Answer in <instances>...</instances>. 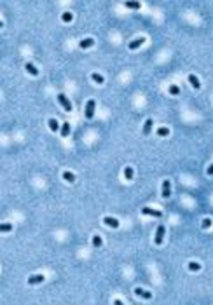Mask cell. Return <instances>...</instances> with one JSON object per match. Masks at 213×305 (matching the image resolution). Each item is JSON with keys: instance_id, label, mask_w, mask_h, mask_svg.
Wrapping results in <instances>:
<instances>
[{"instance_id": "1", "label": "cell", "mask_w": 213, "mask_h": 305, "mask_svg": "<svg viewBox=\"0 0 213 305\" xmlns=\"http://www.w3.org/2000/svg\"><path fill=\"white\" fill-rule=\"evenodd\" d=\"M164 232H166V227H164V225H159V227H157V230H156V239H154V242H156L157 246H161V244H163Z\"/></svg>"}, {"instance_id": "2", "label": "cell", "mask_w": 213, "mask_h": 305, "mask_svg": "<svg viewBox=\"0 0 213 305\" xmlns=\"http://www.w3.org/2000/svg\"><path fill=\"white\" fill-rule=\"evenodd\" d=\"M94 107H96V101L94 100H89L88 103H86V119H91L94 117Z\"/></svg>"}, {"instance_id": "3", "label": "cell", "mask_w": 213, "mask_h": 305, "mask_svg": "<svg viewBox=\"0 0 213 305\" xmlns=\"http://www.w3.org/2000/svg\"><path fill=\"white\" fill-rule=\"evenodd\" d=\"M58 101H60V105L65 108L66 112H72V103H70V100H68L65 94H61L60 92V94H58Z\"/></svg>"}, {"instance_id": "4", "label": "cell", "mask_w": 213, "mask_h": 305, "mask_svg": "<svg viewBox=\"0 0 213 305\" xmlns=\"http://www.w3.org/2000/svg\"><path fill=\"white\" fill-rule=\"evenodd\" d=\"M142 214H148V216L161 218V216H163V211H159V209H152V208H142Z\"/></svg>"}, {"instance_id": "5", "label": "cell", "mask_w": 213, "mask_h": 305, "mask_svg": "<svg viewBox=\"0 0 213 305\" xmlns=\"http://www.w3.org/2000/svg\"><path fill=\"white\" fill-rule=\"evenodd\" d=\"M44 276H42V274H33V276H30V277H28V284H32V286H33V284H40V283H44Z\"/></svg>"}, {"instance_id": "6", "label": "cell", "mask_w": 213, "mask_h": 305, "mask_svg": "<svg viewBox=\"0 0 213 305\" xmlns=\"http://www.w3.org/2000/svg\"><path fill=\"white\" fill-rule=\"evenodd\" d=\"M103 223L105 225H107V227H112V229H117V227H119V220H117V218H112V216H105V218H103Z\"/></svg>"}, {"instance_id": "7", "label": "cell", "mask_w": 213, "mask_h": 305, "mask_svg": "<svg viewBox=\"0 0 213 305\" xmlns=\"http://www.w3.org/2000/svg\"><path fill=\"white\" fill-rule=\"evenodd\" d=\"M169 195H171V183H169V180H164L163 182V197L168 199Z\"/></svg>"}, {"instance_id": "8", "label": "cell", "mask_w": 213, "mask_h": 305, "mask_svg": "<svg viewBox=\"0 0 213 305\" xmlns=\"http://www.w3.org/2000/svg\"><path fill=\"white\" fill-rule=\"evenodd\" d=\"M135 293H136L138 296L145 298V300H150V298H152V293H150V291H147V289H143V288H135Z\"/></svg>"}, {"instance_id": "9", "label": "cell", "mask_w": 213, "mask_h": 305, "mask_svg": "<svg viewBox=\"0 0 213 305\" xmlns=\"http://www.w3.org/2000/svg\"><path fill=\"white\" fill-rule=\"evenodd\" d=\"M93 45H94V40L91 37L81 40V44H79V47H81V49H89V47H93Z\"/></svg>"}, {"instance_id": "10", "label": "cell", "mask_w": 213, "mask_h": 305, "mask_svg": "<svg viewBox=\"0 0 213 305\" xmlns=\"http://www.w3.org/2000/svg\"><path fill=\"white\" fill-rule=\"evenodd\" d=\"M142 44H145V38L143 37H140V38H136V40H133V42H129V45L128 47L131 49V51H135V49H138Z\"/></svg>"}, {"instance_id": "11", "label": "cell", "mask_w": 213, "mask_h": 305, "mask_svg": "<svg viewBox=\"0 0 213 305\" xmlns=\"http://www.w3.org/2000/svg\"><path fill=\"white\" fill-rule=\"evenodd\" d=\"M189 82H191V86L194 87V89H199V87H201V82H199V79H197L194 73L189 75Z\"/></svg>"}, {"instance_id": "12", "label": "cell", "mask_w": 213, "mask_h": 305, "mask_svg": "<svg viewBox=\"0 0 213 305\" xmlns=\"http://www.w3.org/2000/svg\"><path fill=\"white\" fill-rule=\"evenodd\" d=\"M152 119H147V120H145V124H143V134H145V136H148V134H150V131H152Z\"/></svg>"}, {"instance_id": "13", "label": "cell", "mask_w": 213, "mask_h": 305, "mask_svg": "<svg viewBox=\"0 0 213 305\" xmlns=\"http://www.w3.org/2000/svg\"><path fill=\"white\" fill-rule=\"evenodd\" d=\"M25 68H26V72L30 75H33V77H35V75H38V70H37V66H35L33 63H26V65H25Z\"/></svg>"}, {"instance_id": "14", "label": "cell", "mask_w": 213, "mask_h": 305, "mask_svg": "<svg viewBox=\"0 0 213 305\" xmlns=\"http://www.w3.org/2000/svg\"><path fill=\"white\" fill-rule=\"evenodd\" d=\"M63 180H65V182H68V183H73V182H75V174H73V173H70V171H65V173H63Z\"/></svg>"}, {"instance_id": "15", "label": "cell", "mask_w": 213, "mask_h": 305, "mask_svg": "<svg viewBox=\"0 0 213 305\" xmlns=\"http://www.w3.org/2000/svg\"><path fill=\"white\" fill-rule=\"evenodd\" d=\"M47 124H49V129H51V131H54V133L60 129V124H58V120H56V119H49V120H47Z\"/></svg>"}, {"instance_id": "16", "label": "cell", "mask_w": 213, "mask_h": 305, "mask_svg": "<svg viewBox=\"0 0 213 305\" xmlns=\"http://www.w3.org/2000/svg\"><path fill=\"white\" fill-rule=\"evenodd\" d=\"M68 134H70V124L63 122V126H61V136H63V138H66Z\"/></svg>"}, {"instance_id": "17", "label": "cell", "mask_w": 213, "mask_h": 305, "mask_svg": "<svg viewBox=\"0 0 213 305\" xmlns=\"http://www.w3.org/2000/svg\"><path fill=\"white\" fill-rule=\"evenodd\" d=\"M91 79H93V80H94V82H96V84H103V82H105V79H103V75H100V73H96V72H94V73H91Z\"/></svg>"}, {"instance_id": "18", "label": "cell", "mask_w": 213, "mask_h": 305, "mask_svg": "<svg viewBox=\"0 0 213 305\" xmlns=\"http://www.w3.org/2000/svg\"><path fill=\"white\" fill-rule=\"evenodd\" d=\"M124 178L128 180V182H131V180H133V169H131V166H126V169H124Z\"/></svg>"}, {"instance_id": "19", "label": "cell", "mask_w": 213, "mask_h": 305, "mask_svg": "<svg viewBox=\"0 0 213 305\" xmlns=\"http://www.w3.org/2000/svg\"><path fill=\"white\" fill-rule=\"evenodd\" d=\"M189 270H191V272H197V270H201V263L189 262Z\"/></svg>"}, {"instance_id": "20", "label": "cell", "mask_w": 213, "mask_h": 305, "mask_svg": "<svg viewBox=\"0 0 213 305\" xmlns=\"http://www.w3.org/2000/svg\"><path fill=\"white\" fill-rule=\"evenodd\" d=\"M72 19H73V14H72V12H63V14H61V21L70 23Z\"/></svg>"}, {"instance_id": "21", "label": "cell", "mask_w": 213, "mask_h": 305, "mask_svg": "<svg viewBox=\"0 0 213 305\" xmlns=\"http://www.w3.org/2000/svg\"><path fill=\"white\" fill-rule=\"evenodd\" d=\"M168 91H169V94H173V96H178V94H180V87H178V86H169Z\"/></svg>"}, {"instance_id": "22", "label": "cell", "mask_w": 213, "mask_h": 305, "mask_svg": "<svg viewBox=\"0 0 213 305\" xmlns=\"http://www.w3.org/2000/svg\"><path fill=\"white\" fill-rule=\"evenodd\" d=\"M101 244H103L101 237H100V236H94V237H93V246H94V248H101Z\"/></svg>"}, {"instance_id": "23", "label": "cell", "mask_w": 213, "mask_h": 305, "mask_svg": "<svg viewBox=\"0 0 213 305\" xmlns=\"http://www.w3.org/2000/svg\"><path fill=\"white\" fill-rule=\"evenodd\" d=\"M12 230V225L11 223H2V225H0V232H4V234H6V232H11Z\"/></svg>"}, {"instance_id": "24", "label": "cell", "mask_w": 213, "mask_h": 305, "mask_svg": "<svg viewBox=\"0 0 213 305\" xmlns=\"http://www.w3.org/2000/svg\"><path fill=\"white\" fill-rule=\"evenodd\" d=\"M128 9H140V2H126Z\"/></svg>"}, {"instance_id": "25", "label": "cell", "mask_w": 213, "mask_h": 305, "mask_svg": "<svg viewBox=\"0 0 213 305\" xmlns=\"http://www.w3.org/2000/svg\"><path fill=\"white\" fill-rule=\"evenodd\" d=\"M168 134H169L168 127H159L157 129V136H168Z\"/></svg>"}, {"instance_id": "26", "label": "cell", "mask_w": 213, "mask_h": 305, "mask_svg": "<svg viewBox=\"0 0 213 305\" xmlns=\"http://www.w3.org/2000/svg\"><path fill=\"white\" fill-rule=\"evenodd\" d=\"M201 227L203 229H210V227H211V218H204L203 220V223H201Z\"/></svg>"}, {"instance_id": "27", "label": "cell", "mask_w": 213, "mask_h": 305, "mask_svg": "<svg viewBox=\"0 0 213 305\" xmlns=\"http://www.w3.org/2000/svg\"><path fill=\"white\" fill-rule=\"evenodd\" d=\"M206 173H208V174H210V176H213V164H210V166H208Z\"/></svg>"}, {"instance_id": "28", "label": "cell", "mask_w": 213, "mask_h": 305, "mask_svg": "<svg viewBox=\"0 0 213 305\" xmlns=\"http://www.w3.org/2000/svg\"><path fill=\"white\" fill-rule=\"evenodd\" d=\"M114 305H124V303H122L120 300H114Z\"/></svg>"}]
</instances>
